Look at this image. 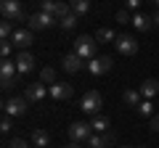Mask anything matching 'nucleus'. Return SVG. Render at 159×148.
Returning a JSON list of instances; mask_svg holds the SVG:
<instances>
[{
  "label": "nucleus",
  "instance_id": "c756f323",
  "mask_svg": "<svg viewBox=\"0 0 159 148\" xmlns=\"http://www.w3.org/2000/svg\"><path fill=\"white\" fill-rule=\"evenodd\" d=\"M8 148H29L27 140H21V137H13V140H8Z\"/></svg>",
  "mask_w": 159,
  "mask_h": 148
},
{
  "label": "nucleus",
  "instance_id": "f8f14e48",
  "mask_svg": "<svg viewBox=\"0 0 159 148\" xmlns=\"http://www.w3.org/2000/svg\"><path fill=\"white\" fill-rule=\"evenodd\" d=\"M48 93H51L53 101H69V98L74 95V87L69 85V82H56V85L48 87Z\"/></svg>",
  "mask_w": 159,
  "mask_h": 148
},
{
  "label": "nucleus",
  "instance_id": "6e6552de",
  "mask_svg": "<svg viewBox=\"0 0 159 148\" xmlns=\"http://www.w3.org/2000/svg\"><path fill=\"white\" fill-rule=\"evenodd\" d=\"M0 13L6 21H19L24 16L21 11V0H0Z\"/></svg>",
  "mask_w": 159,
  "mask_h": 148
},
{
  "label": "nucleus",
  "instance_id": "f704fd0d",
  "mask_svg": "<svg viewBox=\"0 0 159 148\" xmlns=\"http://www.w3.org/2000/svg\"><path fill=\"white\" fill-rule=\"evenodd\" d=\"M119 148H135V146H119Z\"/></svg>",
  "mask_w": 159,
  "mask_h": 148
},
{
  "label": "nucleus",
  "instance_id": "1a4fd4ad",
  "mask_svg": "<svg viewBox=\"0 0 159 148\" xmlns=\"http://www.w3.org/2000/svg\"><path fill=\"white\" fill-rule=\"evenodd\" d=\"M114 66V58L111 56H101V58H90V61H88V72H90V74H96V77H101V74H106L109 72V69H111Z\"/></svg>",
  "mask_w": 159,
  "mask_h": 148
},
{
  "label": "nucleus",
  "instance_id": "473e14b6",
  "mask_svg": "<svg viewBox=\"0 0 159 148\" xmlns=\"http://www.w3.org/2000/svg\"><path fill=\"white\" fill-rule=\"evenodd\" d=\"M151 19H154V27H159V11H157V13H154V16H151Z\"/></svg>",
  "mask_w": 159,
  "mask_h": 148
},
{
  "label": "nucleus",
  "instance_id": "a878e982",
  "mask_svg": "<svg viewBox=\"0 0 159 148\" xmlns=\"http://www.w3.org/2000/svg\"><path fill=\"white\" fill-rule=\"evenodd\" d=\"M135 111H138L141 116H154V103H151V101H143L141 106L135 108Z\"/></svg>",
  "mask_w": 159,
  "mask_h": 148
},
{
  "label": "nucleus",
  "instance_id": "bb28decb",
  "mask_svg": "<svg viewBox=\"0 0 159 148\" xmlns=\"http://www.w3.org/2000/svg\"><path fill=\"white\" fill-rule=\"evenodd\" d=\"M117 21H119V24H133L130 11H127V8H119V11H117Z\"/></svg>",
  "mask_w": 159,
  "mask_h": 148
},
{
  "label": "nucleus",
  "instance_id": "412c9836",
  "mask_svg": "<svg viewBox=\"0 0 159 148\" xmlns=\"http://www.w3.org/2000/svg\"><path fill=\"white\" fill-rule=\"evenodd\" d=\"M93 37H96V42H114V40H117L114 29H109V27H101L96 34H93Z\"/></svg>",
  "mask_w": 159,
  "mask_h": 148
},
{
  "label": "nucleus",
  "instance_id": "39448f33",
  "mask_svg": "<svg viewBox=\"0 0 159 148\" xmlns=\"http://www.w3.org/2000/svg\"><path fill=\"white\" fill-rule=\"evenodd\" d=\"M27 106H29L27 95H13L3 103V114L6 116H21V114H27Z\"/></svg>",
  "mask_w": 159,
  "mask_h": 148
},
{
  "label": "nucleus",
  "instance_id": "b1692460",
  "mask_svg": "<svg viewBox=\"0 0 159 148\" xmlns=\"http://www.w3.org/2000/svg\"><path fill=\"white\" fill-rule=\"evenodd\" d=\"M40 82H43V85H48V87L56 85V72H53L51 66H45L43 72H40Z\"/></svg>",
  "mask_w": 159,
  "mask_h": 148
},
{
  "label": "nucleus",
  "instance_id": "6ab92c4d",
  "mask_svg": "<svg viewBox=\"0 0 159 148\" xmlns=\"http://www.w3.org/2000/svg\"><path fill=\"white\" fill-rule=\"evenodd\" d=\"M32 143L37 148H48V146H51V135H48L45 130H34L32 132Z\"/></svg>",
  "mask_w": 159,
  "mask_h": 148
},
{
  "label": "nucleus",
  "instance_id": "0eeeda50",
  "mask_svg": "<svg viewBox=\"0 0 159 148\" xmlns=\"http://www.w3.org/2000/svg\"><path fill=\"white\" fill-rule=\"evenodd\" d=\"M90 135H93L90 122H74V124L69 127V140L72 143H88Z\"/></svg>",
  "mask_w": 159,
  "mask_h": 148
},
{
  "label": "nucleus",
  "instance_id": "9d476101",
  "mask_svg": "<svg viewBox=\"0 0 159 148\" xmlns=\"http://www.w3.org/2000/svg\"><path fill=\"white\" fill-rule=\"evenodd\" d=\"M11 42H13V48H19V50H27V48L34 42V32L32 29H16V32L11 34Z\"/></svg>",
  "mask_w": 159,
  "mask_h": 148
},
{
  "label": "nucleus",
  "instance_id": "aec40b11",
  "mask_svg": "<svg viewBox=\"0 0 159 148\" xmlns=\"http://www.w3.org/2000/svg\"><path fill=\"white\" fill-rule=\"evenodd\" d=\"M69 8H72V13H77V16H85V13L90 11V0H69Z\"/></svg>",
  "mask_w": 159,
  "mask_h": 148
},
{
  "label": "nucleus",
  "instance_id": "4468645a",
  "mask_svg": "<svg viewBox=\"0 0 159 148\" xmlns=\"http://www.w3.org/2000/svg\"><path fill=\"white\" fill-rule=\"evenodd\" d=\"M61 66H64V72H69V74H77L80 69H85L88 63H85V61H82V58L77 56V53L72 50V53H66V56L61 58Z\"/></svg>",
  "mask_w": 159,
  "mask_h": 148
},
{
  "label": "nucleus",
  "instance_id": "393cba45",
  "mask_svg": "<svg viewBox=\"0 0 159 148\" xmlns=\"http://www.w3.org/2000/svg\"><path fill=\"white\" fill-rule=\"evenodd\" d=\"M13 32H16V29H13V21H3L0 24V37H3V40H11Z\"/></svg>",
  "mask_w": 159,
  "mask_h": 148
},
{
  "label": "nucleus",
  "instance_id": "f03ea898",
  "mask_svg": "<svg viewBox=\"0 0 159 148\" xmlns=\"http://www.w3.org/2000/svg\"><path fill=\"white\" fill-rule=\"evenodd\" d=\"M101 106H103V98H101L98 90H88L85 95H82V101H80V108H82L85 114H90V116L101 114Z\"/></svg>",
  "mask_w": 159,
  "mask_h": 148
},
{
  "label": "nucleus",
  "instance_id": "2f4dec72",
  "mask_svg": "<svg viewBox=\"0 0 159 148\" xmlns=\"http://www.w3.org/2000/svg\"><path fill=\"white\" fill-rule=\"evenodd\" d=\"M151 130H154V132H159V114H154V116H151Z\"/></svg>",
  "mask_w": 159,
  "mask_h": 148
},
{
  "label": "nucleus",
  "instance_id": "c9c22d12",
  "mask_svg": "<svg viewBox=\"0 0 159 148\" xmlns=\"http://www.w3.org/2000/svg\"><path fill=\"white\" fill-rule=\"evenodd\" d=\"M151 3H154V6H159V0H151Z\"/></svg>",
  "mask_w": 159,
  "mask_h": 148
},
{
  "label": "nucleus",
  "instance_id": "7c9ffc66",
  "mask_svg": "<svg viewBox=\"0 0 159 148\" xmlns=\"http://www.w3.org/2000/svg\"><path fill=\"white\" fill-rule=\"evenodd\" d=\"M143 6V0H125V6L122 8H127V11H135V8H141Z\"/></svg>",
  "mask_w": 159,
  "mask_h": 148
},
{
  "label": "nucleus",
  "instance_id": "423d86ee",
  "mask_svg": "<svg viewBox=\"0 0 159 148\" xmlns=\"http://www.w3.org/2000/svg\"><path fill=\"white\" fill-rule=\"evenodd\" d=\"M114 48H117V53H122V56H135L138 53V40L133 37V34H117V40H114Z\"/></svg>",
  "mask_w": 159,
  "mask_h": 148
},
{
  "label": "nucleus",
  "instance_id": "2eb2a0df",
  "mask_svg": "<svg viewBox=\"0 0 159 148\" xmlns=\"http://www.w3.org/2000/svg\"><path fill=\"white\" fill-rule=\"evenodd\" d=\"M114 143V132H103V135H90L88 148H109Z\"/></svg>",
  "mask_w": 159,
  "mask_h": 148
},
{
  "label": "nucleus",
  "instance_id": "c85d7f7f",
  "mask_svg": "<svg viewBox=\"0 0 159 148\" xmlns=\"http://www.w3.org/2000/svg\"><path fill=\"white\" fill-rule=\"evenodd\" d=\"M13 127V116H3V122H0V132H11Z\"/></svg>",
  "mask_w": 159,
  "mask_h": 148
},
{
  "label": "nucleus",
  "instance_id": "ddd939ff",
  "mask_svg": "<svg viewBox=\"0 0 159 148\" xmlns=\"http://www.w3.org/2000/svg\"><path fill=\"white\" fill-rule=\"evenodd\" d=\"M16 66H19V74H29V72H34V66H37V58H34L29 50H21V53H16Z\"/></svg>",
  "mask_w": 159,
  "mask_h": 148
},
{
  "label": "nucleus",
  "instance_id": "5701e85b",
  "mask_svg": "<svg viewBox=\"0 0 159 148\" xmlns=\"http://www.w3.org/2000/svg\"><path fill=\"white\" fill-rule=\"evenodd\" d=\"M77 21H80V16H77V13H69V16H64L61 21H58V27H61L64 32H72V29L77 27Z\"/></svg>",
  "mask_w": 159,
  "mask_h": 148
},
{
  "label": "nucleus",
  "instance_id": "f257e3e1",
  "mask_svg": "<svg viewBox=\"0 0 159 148\" xmlns=\"http://www.w3.org/2000/svg\"><path fill=\"white\" fill-rule=\"evenodd\" d=\"M96 37H90V34H80L77 40H74V53H77L82 61H90V58H96Z\"/></svg>",
  "mask_w": 159,
  "mask_h": 148
},
{
  "label": "nucleus",
  "instance_id": "9b49d317",
  "mask_svg": "<svg viewBox=\"0 0 159 148\" xmlns=\"http://www.w3.org/2000/svg\"><path fill=\"white\" fill-rule=\"evenodd\" d=\"M27 101L29 103H40L43 98H48L51 93H48V85H43V82H32V85H27Z\"/></svg>",
  "mask_w": 159,
  "mask_h": 148
},
{
  "label": "nucleus",
  "instance_id": "a211bd4d",
  "mask_svg": "<svg viewBox=\"0 0 159 148\" xmlns=\"http://www.w3.org/2000/svg\"><path fill=\"white\" fill-rule=\"evenodd\" d=\"M122 103L125 106H133V108H138L143 103V95H141V90H125L122 93Z\"/></svg>",
  "mask_w": 159,
  "mask_h": 148
},
{
  "label": "nucleus",
  "instance_id": "dca6fc26",
  "mask_svg": "<svg viewBox=\"0 0 159 148\" xmlns=\"http://www.w3.org/2000/svg\"><path fill=\"white\" fill-rule=\"evenodd\" d=\"M138 90H141L143 101H148V98H154V95L159 93V82L154 80V77H148V80H143V82H141V87H138Z\"/></svg>",
  "mask_w": 159,
  "mask_h": 148
},
{
  "label": "nucleus",
  "instance_id": "4be33fe9",
  "mask_svg": "<svg viewBox=\"0 0 159 148\" xmlns=\"http://www.w3.org/2000/svg\"><path fill=\"white\" fill-rule=\"evenodd\" d=\"M90 127H93V132H98V135H103V132H109V119L106 116H93V122H90Z\"/></svg>",
  "mask_w": 159,
  "mask_h": 148
},
{
  "label": "nucleus",
  "instance_id": "f3484780",
  "mask_svg": "<svg viewBox=\"0 0 159 148\" xmlns=\"http://www.w3.org/2000/svg\"><path fill=\"white\" fill-rule=\"evenodd\" d=\"M133 27H135L138 32H148V29L154 27V19L146 16V13H135V16H133Z\"/></svg>",
  "mask_w": 159,
  "mask_h": 148
},
{
  "label": "nucleus",
  "instance_id": "20e7f679",
  "mask_svg": "<svg viewBox=\"0 0 159 148\" xmlns=\"http://www.w3.org/2000/svg\"><path fill=\"white\" fill-rule=\"evenodd\" d=\"M53 24H58L56 16H51V13H45V11H34L32 16H29V21H27V29H32V32H43V29H51Z\"/></svg>",
  "mask_w": 159,
  "mask_h": 148
},
{
  "label": "nucleus",
  "instance_id": "7ed1b4c3",
  "mask_svg": "<svg viewBox=\"0 0 159 148\" xmlns=\"http://www.w3.org/2000/svg\"><path fill=\"white\" fill-rule=\"evenodd\" d=\"M40 11L51 13V16H56V21H61L64 16H69L72 13V8H69V3H61V0H37Z\"/></svg>",
  "mask_w": 159,
  "mask_h": 148
},
{
  "label": "nucleus",
  "instance_id": "cd10ccee",
  "mask_svg": "<svg viewBox=\"0 0 159 148\" xmlns=\"http://www.w3.org/2000/svg\"><path fill=\"white\" fill-rule=\"evenodd\" d=\"M11 53H13V42H11V40H3V45H0V56L8 58Z\"/></svg>",
  "mask_w": 159,
  "mask_h": 148
},
{
  "label": "nucleus",
  "instance_id": "72a5a7b5",
  "mask_svg": "<svg viewBox=\"0 0 159 148\" xmlns=\"http://www.w3.org/2000/svg\"><path fill=\"white\" fill-rule=\"evenodd\" d=\"M66 148H82V143H69Z\"/></svg>",
  "mask_w": 159,
  "mask_h": 148
}]
</instances>
